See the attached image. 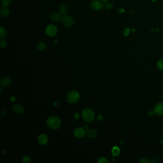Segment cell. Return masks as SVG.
<instances>
[{"instance_id":"cell-14","label":"cell","mask_w":163,"mask_h":163,"mask_svg":"<svg viewBox=\"0 0 163 163\" xmlns=\"http://www.w3.org/2000/svg\"><path fill=\"white\" fill-rule=\"evenodd\" d=\"M59 11L61 15H66L68 11V7L67 5L65 4L61 5L59 8Z\"/></svg>"},{"instance_id":"cell-34","label":"cell","mask_w":163,"mask_h":163,"mask_svg":"<svg viewBox=\"0 0 163 163\" xmlns=\"http://www.w3.org/2000/svg\"><path fill=\"white\" fill-rule=\"evenodd\" d=\"M101 0L104 2H107V1H109V0Z\"/></svg>"},{"instance_id":"cell-3","label":"cell","mask_w":163,"mask_h":163,"mask_svg":"<svg viewBox=\"0 0 163 163\" xmlns=\"http://www.w3.org/2000/svg\"><path fill=\"white\" fill-rule=\"evenodd\" d=\"M67 100L69 103H75L79 101L80 96L79 92L77 91L73 90L69 92L67 95Z\"/></svg>"},{"instance_id":"cell-13","label":"cell","mask_w":163,"mask_h":163,"mask_svg":"<svg viewBox=\"0 0 163 163\" xmlns=\"http://www.w3.org/2000/svg\"><path fill=\"white\" fill-rule=\"evenodd\" d=\"M86 134L89 137L93 138H95L97 136V132L95 130L93 129H90L87 130Z\"/></svg>"},{"instance_id":"cell-9","label":"cell","mask_w":163,"mask_h":163,"mask_svg":"<svg viewBox=\"0 0 163 163\" xmlns=\"http://www.w3.org/2000/svg\"><path fill=\"white\" fill-rule=\"evenodd\" d=\"M48 139L47 135H45V134L40 135L37 138V141L38 143L40 145L42 146L46 145L48 142Z\"/></svg>"},{"instance_id":"cell-17","label":"cell","mask_w":163,"mask_h":163,"mask_svg":"<svg viewBox=\"0 0 163 163\" xmlns=\"http://www.w3.org/2000/svg\"><path fill=\"white\" fill-rule=\"evenodd\" d=\"M6 29L4 27L1 26L0 28V37L1 38H3L6 36Z\"/></svg>"},{"instance_id":"cell-27","label":"cell","mask_w":163,"mask_h":163,"mask_svg":"<svg viewBox=\"0 0 163 163\" xmlns=\"http://www.w3.org/2000/svg\"><path fill=\"white\" fill-rule=\"evenodd\" d=\"M102 119H103V116H102V115H99V116L98 117V120L99 121H101L102 120Z\"/></svg>"},{"instance_id":"cell-15","label":"cell","mask_w":163,"mask_h":163,"mask_svg":"<svg viewBox=\"0 0 163 163\" xmlns=\"http://www.w3.org/2000/svg\"><path fill=\"white\" fill-rule=\"evenodd\" d=\"M0 13L1 16L2 17H7L10 14V11L6 8L2 7L0 10Z\"/></svg>"},{"instance_id":"cell-26","label":"cell","mask_w":163,"mask_h":163,"mask_svg":"<svg viewBox=\"0 0 163 163\" xmlns=\"http://www.w3.org/2000/svg\"><path fill=\"white\" fill-rule=\"evenodd\" d=\"M139 162L141 163H149V160L146 158H142L139 161Z\"/></svg>"},{"instance_id":"cell-30","label":"cell","mask_w":163,"mask_h":163,"mask_svg":"<svg viewBox=\"0 0 163 163\" xmlns=\"http://www.w3.org/2000/svg\"><path fill=\"white\" fill-rule=\"evenodd\" d=\"M15 100H16V97H14V96H13V97H11V101H14Z\"/></svg>"},{"instance_id":"cell-29","label":"cell","mask_w":163,"mask_h":163,"mask_svg":"<svg viewBox=\"0 0 163 163\" xmlns=\"http://www.w3.org/2000/svg\"><path fill=\"white\" fill-rule=\"evenodd\" d=\"M118 11H119L120 12H121V13H122V12H124L125 11L124 9H123V8H121V9H119V10H118Z\"/></svg>"},{"instance_id":"cell-7","label":"cell","mask_w":163,"mask_h":163,"mask_svg":"<svg viewBox=\"0 0 163 163\" xmlns=\"http://www.w3.org/2000/svg\"><path fill=\"white\" fill-rule=\"evenodd\" d=\"M85 131L84 129L81 127H78L74 130V135L78 138H81L84 136L85 135Z\"/></svg>"},{"instance_id":"cell-31","label":"cell","mask_w":163,"mask_h":163,"mask_svg":"<svg viewBox=\"0 0 163 163\" xmlns=\"http://www.w3.org/2000/svg\"><path fill=\"white\" fill-rule=\"evenodd\" d=\"M155 113H154V111H150V112L149 113V115H150V116H152V115H154V114Z\"/></svg>"},{"instance_id":"cell-22","label":"cell","mask_w":163,"mask_h":163,"mask_svg":"<svg viewBox=\"0 0 163 163\" xmlns=\"http://www.w3.org/2000/svg\"><path fill=\"white\" fill-rule=\"evenodd\" d=\"M157 66L159 69L163 70V59H160L158 61Z\"/></svg>"},{"instance_id":"cell-16","label":"cell","mask_w":163,"mask_h":163,"mask_svg":"<svg viewBox=\"0 0 163 163\" xmlns=\"http://www.w3.org/2000/svg\"><path fill=\"white\" fill-rule=\"evenodd\" d=\"M12 0H1V5L3 8H6L10 4H11Z\"/></svg>"},{"instance_id":"cell-1","label":"cell","mask_w":163,"mask_h":163,"mask_svg":"<svg viewBox=\"0 0 163 163\" xmlns=\"http://www.w3.org/2000/svg\"><path fill=\"white\" fill-rule=\"evenodd\" d=\"M46 124L51 129H57L61 126V121L57 117L51 116L47 119Z\"/></svg>"},{"instance_id":"cell-23","label":"cell","mask_w":163,"mask_h":163,"mask_svg":"<svg viewBox=\"0 0 163 163\" xmlns=\"http://www.w3.org/2000/svg\"><path fill=\"white\" fill-rule=\"evenodd\" d=\"M131 32V29L129 28H126L124 32V36H127L129 35Z\"/></svg>"},{"instance_id":"cell-28","label":"cell","mask_w":163,"mask_h":163,"mask_svg":"<svg viewBox=\"0 0 163 163\" xmlns=\"http://www.w3.org/2000/svg\"><path fill=\"white\" fill-rule=\"evenodd\" d=\"M79 117V114L78 113H76L75 115V118L76 119H78Z\"/></svg>"},{"instance_id":"cell-6","label":"cell","mask_w":163,"mask_h":163,"mask_svg":"<svg viewBox=\"0 0 163 163\" xmlns=\"http://www.w3.org/2000/svg\"><path fill=\"white\" fill-rule=\"evenodd\" d=\"M91 7L92 9L95 11H99L101 10L103 7V4L102 2L98 0H95L91 2Z\"/></svg>"},{"instance_id":"cell-11","label":"cell","mask_w":163,"mask_h":163,"mask_svg":"<svg viewBox=\"0 0 163 163\" xmlns=\"http://www.w3.org/2000/svg\"><path fill=\"white\" fill-rule=\"evenodd\" d=\"M50 18L51 21H53V22H58L61 20V15L57 12H54L52 13L50 15Z\"/></svg>"},{"instance_id":"cell-4","label":"cell","mask_w":163,"mask_h":163,"mask_svg":"<svg viewBox=\"0 0 163 163\" xmlns=\"http://www.w3.org/2000/svg\"><path fill=\"white\" fill-rule=\"evenodd\" d=\"M45 33L49 36L52 37L55 36L57 32V29L55 25H48L45 28Z\"/></svg>"},{"instance_id":"cell-10","label":"cell","mask_w":163,"mask_h":163,"mask_svg":"<svg viewBox=\"0 0 163 163\" xmlns=\"http://www.w3.org/2000/svg\"><path fill=\"white\" fill-rule=\"evenodd\" d=\"M11 83V80L9 78L6 77L2 79L0 81V85L1 87L6 88L9 86Z\"/></svg>"},{"instance_id":"cell-8","label":"cell","mask_w":163,"mask_h":163,"mask_svg":"<svg viewBox=\"0 0 163 163\" xmlns=\"http://www.w3.org/2000/svg\"><path fill=\"white\" fill-rule=\"evenodd\" d=\"M154 112L155 114L158 115H163V102L158 103L154 108Z\"/></svg>"},{"instance_id":"cell-2","label":"cell","mask_w":163,"mask_h":163,"mask_svg":"<svg viewBox=\"0 0 163 163\" xmlns=\"http://www.w3.org/2000/svg\"><path fill=\"white\" fill-rule=\"evenodd\" d=\"M82 116L86 122L91 123L94 120L95 114L91 109H86L82 111Z\"/></svg>"},{"instance_id":"cell-25","label":"cell","mask_w":163,"mask_h":163,"mask_svg":"<svg viewBox=\"0 0 163 163\" xmlns=\"http://www.w3.org/2000/svg\"><path fill=\"white\" fill-rule=\"evenodd\" d=\"M105 7L107 10H111L113 8V4L111 3H107L106 4H105Z\"/></svg>"},{"instance_id":"cell-19","label":"cell","mask_w":163,"mask_h":163,"mask_svg":"<svg viewBox=\"0 0 163 163\" xmlns=\"http://www.w3.org/2000/svg\"><path fill=\"white\" fill-rule=\"evenodd\" d=\"M46 47V45L45 43H40L37 45V49L40 51H42L44 50Z\"/></svg>"},{"instance_id":"cell-35","label":"cell","mask_w":163,"mask_h":163,"mask_svg":"<svg viewBox=\"0 0 163 163\" xmlns=\"http://www.w3.org/2000/svg\"><path fill=\"white\" fill-rule=\"evenodd\" d=\"M157 0H152V1H153V2H155V1H156Z\"/></svg>"},{"instance_id":"cell-21","label":"cell","mask_w":163,"mask_h":163,"mask_svg":"<svg viewBox=\"0 0 163 163\" xmlns=\"http://www.w3.org/2000/svg\"><path fill=\"white\" fill-rule=\"evenodd\" d=\"M0 45L1 48H5L7 45V43L5 40L1 39L0 41Z\"/></svg>"},{"instance_id":"cell-33","label":"cell","mask_w":163,"mask_h":163,"mask_svg":"<svg viewBox=\"0 0 163 163\" xmlns=\"http://www.w3.org/2000/svg\"><path fill=\"white\" fill-rule=\"evenodd\" d=\"M4 114H5V111H3V110H2V111H1V114H2V115H4Z\"/></svg>"},{"instance_id":"cell-32","label":"cell","mask_w":163,"mask_h":163,"mask_svg":"<svg viewBox=\"0 0 163 163\" xmlns=\"http://www.w3.org/2000/svg\"><path fill=\"white\" fill-rule=\"evenodd\" d=\"M83 127H84V128L86 130L88 129V128H89L88 126L87 125H86V124H85V125H84L83 126Z\"/></svg>"},{"instance_id":"cell-20","label":"cell","mask_w":163,"mask_h":163,"mask_svg":"<svg viewBox=\"0 0 163 163\" xmlns=\"http://www.w3.org/2000/svg\"><path fill=\"white\" fill-rule=\"evenodd\" d=\"M22 161L23 163H28L31 161V158L28 156H25L23 157Z\"/></svg>"},{"instance_id":"cell-18","label":"cell","mask_w":163,"mask_h":163,"mask_svg":"<svg viewBox=\"0 0 163 163\" xmlns=\"http://www.w3.org/2000/svg\"><path fill=\"white\" fill-rule=\"evenodd\" d=\"M120 152V150L117 146H114L112 150V154L114 156H118Z\"/></svg>"},{"instance_id":"cell-5","label":"cell","mask_w":163,"mask_h":163,"mask_svg":"<svg viewBox=\"0 0 163 163\" xmlns=\"http://www.w3.org/2000/svg\"><path fill=\"white\" fill-rule=\"evenodd\" d=\"M62 23L65 26L70 27L74 24V20L70 16L65 15L62 18Z\"/></svg>"},{"instance_id":"cell-24","label":"cell","mask_w":163,"mask_h":163,"mask_svg":"<svg viewBox=\"0 0 163 163\" xmlns=\"http://www.w3.org/2000/svg\"><path fill=\"white\" fill-rule=\"evenodd\" d=\"M98 162L99 163H108V161L106 158H101L99 159Z\"/></svg>"},{"instance_id":"cell-12","label":"cell","mask_w":163,"mask_h":163,"mask_svg":"<svg viewBox=\"0 0 163 163\" xmlns=\"http://www.w3.org/2000/svg\"><path fill=\"white\" fill-rule=\"evenodd\" d=\"M13 111L17 114H21L23 113V108L22 106L18 104H14L12 107Z\"/></svg>"}]
</instances>
